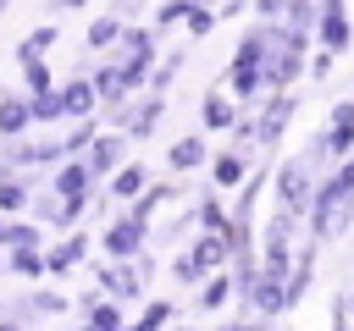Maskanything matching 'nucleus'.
I'll return each mask as SVG.
<instances>
[{
  "instance_id": "4468645a",
  "label": "nucleus",
  "mask_w": 354,
  "mask_h": 331,
  "mask_svg": "<svg viewBox=\"0 0 354 331\" xmlns=\"http://www.w3.org/2000/svg\"><path fill=\"white\" fill-rule=\"evenodd\" d=\"M39 188H44L39 171H11V166H0V215H28V204H33Z\"/></svg>"
},
{
  "instance_id": "2eb2a0df",
  "label": "nucleus",
  "mask_w": 354,
  "mask_h": 331,
  "mask_svg": "<svg viewBox=\"0 0 354 331\" xmlns=\"http://www.w3.org/2000/svg\"><path fill=\"white\" fill-rule=\"evenodd\" d=\"M55 88H61V116H66V121L100 116V94H94V83H88V72H77V77H66V83H55Z\"/></svg>"
},
{
  "instance_id": "9b49d317",
  "label": "nucleus",
  "mask_w": 354,
  "mask_h": 331,
  "mask_svg": "<svg viewBox=\"0 0 354 331\" xmlns=\"http://www.w3.org/2000/svg\"><path fill=\"white\" fill-rule=\"evenodd\" d=\"M238 116H243V105H238L221 83H210L205 99H199V132H221V138H227V132L238 127Z\"/></svg>"
},
{
  "instance_id": "7c9ffc66",
  "label": "nucleus",
  "mask_w": 354,
  "mask_h": 331,
  "mask_svg": "<svg viewBox=\"0 0 354 331\" xmlns=\"http://www.w3.org/2000/svg\"><path fill=\"white\" fill-rule=\"evenodd\" d=\"M17 72H22V94H44V88H55L50 61H28V66H17Z\"/></svg>"
},
{
  "instance_id": "bb28decb",
  "label": "nucleus",
  "mask_w": 354,
  "mask_h": 331,
  "mask_svg": "<svg viewBox=\"0 0 354 331\" xmlns=\"http://www.w3.org/2000/svg\"><path fill=\"white\" fill-rule=\"evenodd\" d=\"M28 303H33V314H39V320H44V314H50V320H66V314H72V298H66V292H55V287H44V281H33V287H28Z\"/></svg>"
},
{
  "instance_id": "c9c22d12",
  "label": "nucleus",
  "mask_w": 354,
  "mask_h": 331,
  "mask_svg": "<svg viewBox=\"0 0 354 331\" xmlns=\"http://www.w3.org/2000/svg\"><path fill=\"white\" fill-rule=\"evenodd\" d=\"M210 331H271L266 320H249V314H238V320H221V325H210Z\"/></svg>"
},
{
  "instance_id": "a878e982",
  "label": "nucleus",
  "mask_w": 354,
  "mask_h": 331,
  "mask_svg": "<svg viewBox=\"0 0 354 331\" xmlns=\"http://www.w3.org/2000/svg\"><path fill=\"white\" fill-rule=\"evenodd\" d=\"M166 276H171L177 287H188V292H199V281H205L210 270H205V265L194 259V248H177V254L166 259Z\"/></svg>"
},
{
  "instance_id": "aec40b11",
  "label": "nucleus",
  "mask_w": 354,
  "mask_h": 331,
  "mask_svg": "<svg viewBox=\"0 0 354 331\" xmlns=\"http://www.w3.org/2000/svg\"><path fill=\"white\" fill-rule=\"evenodd\" d=\"M33 132V110H28V94H0V138H28Z\"/></svg>"
},
{
  "instance_id": "f3484780",
  "label": "nucleus",
  "mask_w": 354,
  "mask_h": 331,
  "mask_svg": "<svg viewBox=\"0 0 354 331\" xmlns=\"http://www.w3.org/2000/svg\"><path fill=\"white\" fill-rule=\"evenodd\" d=\"M232 298H238V287H232V270H210V276L199 281V292H194V303H199L205 314H221V309H232Z\"/></svg>"
},
{
  "instance_id": "a211bd4d",
  "label": "nucleus",
  "mask_w": 354,
  "mask_h": 331,
  "mask_svg": "<svg viewBox=\"0 0 354 331\" xmlns=\"http://www.w3.org/2000/svg\"><path fill=\"white\" fill-rule=\"evenodd\" d=\"M122 17H111V11H100L94 22H88V33H83V55H111L116 44H122Z\"/></svg>"
},
{
  "instance_id": "37998d69",
  "label": "nucleus",
  "mask_w": 354,
  "mask_h": 331,
  "mask_svg": "<svg viewBox=\"0 0 354 331\" xmlns=\"http://www.w3.org/2000/svg\"><path fill=\"white\" fill-rule=\"evenodd\" d=\"M11 6H17V0H0V17H6V11H11Z\"/></svg>"
},
{
  "instance_id": "f704fd0d",
  "label": "nucleus",
  "mask_w": 354,
  "mask_h": 331,
  "mask_svg": "<svg viewBox=\"0 0 354 331\" xmlns=\"http://www.w3.org/2000/svg\"><path fill=\"white\" fill-rule=\"evenodd\" d=\"M111 17H122V22H138V17H144V0H111Z\"/></svg>"
},
{
  "instance_id": "9d476101",
  "label": "nucleus",
  "mask_w": 354,
  "mask_h": 331,
  "mask_svg": "<svg viewBox=\"0 0 354 331\" xmlns=\"http://www.w3.org/2000/svg\"><path fill=\"white\" fill-rule=\"evenodd\" d=\"M188 248H194V259H199L205 270H227L232 254H238V226H199Z\"/></svg>"
},
{
  "instance_id": "e433bc0d",
  "label": "nucleus",
  "mask_w": 354,
  "mask_h": 331,
  "mask_svg": "<svg viewBox=\"0 0 354 331\" xmlns=\"http://www.w3.org/2000/svg\"><path fill=\"white\" fill-rule=\"evenodd\" d=\"M210 6L221 11V22H227V17H243V11H249V0H210Z\"/></svg>"
},
{
  "instance_id": "dca6fc26",
  "label": "nucleus",
  "mask_w": 354,
  "mask_h": 331,
  "mask_svg": "<svg viewBox=\"0 0 354 331\" xmlns=\"http://www.w3.org/2000/svg\"><path fill=\"white\" fill-rule=\"evenodd\" d=\"M149 182H155V177H149V166H144V160H122V166L105 177V193H111V204H133Z\"/></svg>"
},
{
  "instance_id": "1a4fd4ad",
  "label": "nucleus",
  "mask_w": 354,
  "mask_h": 331,
  "mask_svg": "<svg viewBox=\"0 0 354 331\" xmlns=\"http://www.w3.org/2000/svg\"><path fill=\"white\" fill-rule=\"evenodd\" d=\"M44 182H50V193H61L66 204H77L83 215H88V199L100 193V182L88 177V166H83V160H61V166H55Z\"/></svg>"
},
{
  "instance_id": "423d86ee",
  "label": "nucleus",
  "mask_w": 354,
  "mask_h": 331,
  "mask_svg": "<svg viewBox=\"0 0 354 331\" xmlns=\"http://www.w3.org/2000/svg\"><path fill=\"white\" fill-rule=\"evenodd\" d=\"M122 160H133V138H127V132H116V127H100V138H94V143H88V154H83L88 177L105 188V177H111Z\"/></svg>"
},
{
  "instance_id": "5701e85b",
  "label": "nucleus",
  "mask_w": 354,
  "mask_h": 331,
  "mask_svg": "<svg viewBox=\"0 0 354 331\" xmlns=\"http://www.w3.org/2000/svg\"><path fill=\"white\" fill-rule=\"evenodd\" d=\"M28 110H33V127H39V132H50V127H66V116H61V88L28 94Z\"/></svg>"
},
{
  "instance_id": "7ed1b4c3",
  "label": "nucleus",
  "mask_w": 354,
  "mask_h": 331,
  "mask_svg": "<svg viewBox=\"0 0 354 331\" xmlns=\"http://www.w3.org/2000/svg\"><path fill=\"white\" fill-rule=\"evenodd\" d=\"M160 121H166V94H149V88H144V94H133L122 110H111V116H105V127L127 132L133 143H149Z\"/></svg>"
},
{
  "instance_id": "a19ab883",
  "label": "nucleus",
  "mask_w": 354,
  "mask_h": 331,
  "mask_svg": "<svg viewBox=\"0 0 354 331\" xmlns=\"http://www.w3.org/2000/svg\"><path fill=\"white\" fill-rule=\"evenodd\" d=\"M343 303H348V314H354V281H348V287H343Z\"/></svg>"
},
{
  "instance_id": "393cba45",
  "label": "nucleus",
  "mask_w": 354,
  "mask_h": 331,
  "mask_svg": "<svg viewBox=\"0 0 354 331\" xmlns=\"http://www.w3.org/2000/svg\"><path fill=\"white\" fill-rule=\"evenodd\" d=\"M0 265H6L11 276H22V281L33 287V281L44 276V248H6V254H0Z\"/></svg>"
},
{
  "instance_id": "6e6552de",
  "label": "nucleus",
  "mask_w": 354,
  "mask_h": 331,
  "mask_svg": "<svg viewBox=\"0 0 354 331\" xmlns=\"http://www.w3.org/2000/svg\"><path fill=\"white\" fill-rule=\"evenodd\" d=\"M88 265V232H55L50 243H44V276H72V270H83Z\"/></svg>"
},
{
  "instance_id": "79ce46f5",
  "label": "nucleus",
  "mask_w": 354,
  "mask_h": 331,
  "mask_svg": "<svg viewBox=\"0 0 354 331\" xmlns=\"http://www.w3.org/2000/svg\"><path fill=\"white\" fill-rule=\"evenodd\" d=\"M171 331H199V325H183V320H177V325H171Z\"/></svg>"
},
{
  "instance_id": "c03bdc74",
  "label": "nucleus",
  "mask_w": 354,
  "mask_h": 331,
  "mask_svg": "<svg viewBox=\"0 0 354 331\" xmlns=\"http://www.w3.org/2000/svg\"><path fill=\"white\" fill-rule=\"evenodd\" d=\"M66 331H88V325H83V320H77V325H66Z\"/></svg>"
},
{
  "instance_id": "ddd939ff",
  "label": "nucleus",
  "mask_w": 354,
  "mask_h": 331,
  "mask_svg": "<svg viewBox=\"0 0 354 331\" xmlns=\"http://www.w3.org/2000/svg\"><path fill=\"white\" fill-rule=\"evenodd\" d=\"M249 166H254L249 154H238L232 143H221V149H210V166H205V171H210V188H216V193H238L243 177H249Z\"/></svg>"
},
{
  "instance_id": "4be33fe9",
  "label": "nucleus",
  "mask_w": 354,
  "mask_h": 331,
  "mask_svg": "<svg viewBox=\"0 0 354 331\" xmlns=\"http://www.w3.org/2000/svg\"><path fill=\"white\" fill-rule=\"evenodd\" d=\"M83 325H88V331H127V309H122L116 298L100 292V298L83 309Z\"/></svg>"
},
{
  "instance_id": "ea45409f",
  "label": "nucleus",
  "mask_w": 354,
  "mask_h": 331,
  "mask_svg": "<svg viewBox=\"0 0 354 331\" xmlns=\"http://www.w3.org/2000/svg\"><path fill=\"white\" fill-rule=\"evenodd\" d=\"M0 331H33V325H22V320H6V314H0Z\"/></svg>"
},
{
  "instance_id": "4c0bfd02",
  "label": "nucleus",
  "mask_w": 354,
  "mask_h": 331,
  "mask_svg": "<svg viewBox=\"0 0 354 331\" xmlns=\"http://www.w3.org/2000/svg\"><path fill=\"white\" fill-rule=\"evenodd\" d=\"M11 221H17V215H0V254L11 248Z\"/></svg>"
},
{
  "instance_id": "2f4dec72",
  "label": "nucleus",
  "mask_w": 354,
  "mask_h": 331,
  "mask_svg": "<svg viewBox=\"0 0 354 331\" xmlns=\"http://www.w3.org/2000/svg\"><path fill=\"white\" fill-rule=\"evenodd\" d=\"M177 72H183V55H166V61H155V72H149V94H171V83H177Z\"/></svg>"
},
{
  "instance_id": "72a5a7b5",
  "label": "nucleus",
  "mask_w": 354,
  "mask_h": 331,
  "mask_svg": "<svg viewBox=\"0 0 354 331\" xmlns=\"http://www.w3.org/2000/svg\"><path fill=\"white\" fill-rule=\"evenodd\" d=\"M282 11H288V0H249L254 22H282Z\"/></svg>"
},
{
  "instance_id": "f03ea898",
  "label": "nucleus",
  "mask_w": 354,
  "mask_h": 331,
  "mask_svg": "<svg viewBox=\"0 0 354 331\" xmlns=\"http://www.w3.org/2000/svg\"><path fill=\"white\" fill-rule=\"evenodd\" d=\"M149 248V221L133 210V204H122L105 226H100V254L105 259H133V254H144Z\"/></svg>"
},
{
  "instance_id": "473e14b6",
  "label": "nucleus",
  "mask_w": 354,
  "mask_h": 331,
  "mask_svg": "<svg viewBox=\"0 0 354 331\" xmlns=\"http://www.w3.org/2000/svg\"><path fill=\"white\" fill-rule=\"evenodd\" d=\"M332 66H337V55L310 44V66H304V72H310V83H326V77H332Z\"/></svg>"
},
{
  "instance_id": "412c9836",
  "label": "nucleus",
  "mask_w": 354,
  "mask_h": 331,
  "mask_svg": "<svg viewBox=\"0 0 354 331\" xmlns=\"http://www.w3.org/2000/svg\"><path fill=\"white\" fill-rule=\"evenodd\" d=\"M171 320H177V303L171 298H144L138 314L127 320V331H171Z\"/></svg>"
},
{
  "instance_id": "39448f33",
  "label": "nucleus",
  "mask_w": 354,
  "mask_h": 331,
  "mask_svg": "<svg viewBox=\"0 0 354 331\" xmlns=\"http://www.w3.org/2000/svg\"><path fill=\"white\" fill-rule=\"evenodd\" d=\"M88 276H94V287H100L105 298H116L122 309H138V303H144V287H149V281L138 276L133 259H105V265H94Z\"/></svg>"
},
{
  "instance_id": "b1692460",
  "label": "nucleus",
  "mask_w": 354,
  "mask_h": 331,
  "mask_svg": "<svg viewBox=\"0 0 354 331\" xmlns=\"http://www.w3.org/2000/svg\"><path fill=\"white\" fill-rule=\"evenodd\" d=\"M100 116H88V121H66V132H61V149H66V160H83L88 154V143L100 138Z\"/></svg>"
},
{
  "instance_id": "cd10ccee",
  "label": "nucleus",
  "mask_w": 354,
  "mask_h": 331,
  "mask_svg": "<svg viewBox=\"0 0 354 331\" xmlns=\"http://www.w3.org/2000/svg\"><path fill=\"white\" fill-rule=\"evenodd\" d=\"M315 22H321V0H288L282 28H293V33H315Z\"/></svg>"
},
{
  "instance_id": "0eeeda50",
  "label": "nucleus",
  "mask_w": 354,
  "mask_h": 331,
  "mask_svg": "<svg viewBox=\"0 0 354 331\" xmlns=\"http://www.w3.org/2000/svg\"><path fill=\"white\" fill-rule=\"evenodd\" d=\"M310 44L315 50H332V55H348V44H354V11H348V0L321 6V22H315Z\"/></svg>"
},
{
  "instance_id": "20e7f679",
  "label": "nucleus",
  "mask_w": 354,
  "mask_h": 331,
  "mask_svg": "<svg viewBox=\"0 0 354 331\" xmlns=\"http://www.w3.org/2000/svg\"><path fill=\"white\" fill-rule=\"evenodd\" d=\"M315 171H310V160L304 154H288L277 171H271V188H277V204L282 210H293V215H304L310 210V193H315Z\"/></svg>"
},
{
  "instance_id": "c756f323",
  "label": "nucleus",
  "mask_w": 354,
  "mask_h": 331,
  "mask_svg": "<svg viewBox=\"0 0 354 331\" xmlns=\"http://www.w3.org/2000/svg\"><path fill=\"white\" fill-rule=\"evenodd\" d=\"M188 11H194V0H160V6H155V17H149V28H155V33L183 28V22H188Z\"/></svg>"
},
{
  "instance_id": "f257e3e1",
  "label": "nucleus",
  "mask_w": 354,
  "mask_h": 331,
  "mask_svg": "<svg viewBox=\"0 0 354 331\" xmlns=\"http://www.w3.org/2000/svg\"><path fill=\"white\" fill-rule=\"evenodd\" d=\"M249 116H254V138H260V160H271V154H277V143L288 138V127H293V116H299V88H282V94H266L260 105H249Z\"/></svg>"
},
{
  "instance_id": "6ab92c4d",
  "label": "nucleus",
  "mask_w": 354,
  "mask_h": 331,
  "mask_svg": "<svg viewBox=\"0 0 354 331\" xmlns=\"http://www.w3.org/2000/svg\"><path fill=\"white\" fill-rule=\"evenodd\" d=\"M55 39H61V28H55V22H39L33 33H22V39H17V50H11V61H17V66H28V61H50V50H55Z\"/></svg>"
},
{
  "instance_id": "c85d7f7f",
  "label": "nucleus",
  "mask_w": 354,
  "mask_h": 331,
  "mask_svg": "<svg viewBox=\"0 0 354 331\" xmlns=\"http://www.w3.org/2000/svg\"><path fill=\"white\" fill-rule=\"evenodd\" d=\"M216 22H221V11H216L210 0H194V11H188V22H183V33H188V39H205V33H216Z\"/></svg>"
},
{
  "instance_id": "58836bf2",
  "label": "nucleus",
  "mask_w": 354,
  "mask_h": 331,
  "mask_svg": "<svg viewBox=\"0 0 354 331\" xmlns=\"http://www.w3.org/2000/svg\"><path fill=\"white\" fill-rule=\"evenodd\" d=\"M83 6H94V0H50V11H83Z\"/></svg>"
},
{
  "instance_id": "f8f14e48",
  "label": "nucleus",
  "mask_w": 354,
  "mask_h": 331,
  "mask_svg": "<svg viewBox=\"0 0 354 331\" xmlns=\"http://www.w3.org/2000/svg\"><path fill=\"white\" fill-rule=\"evenodd\" d=\"M210 166V132H188L177 143H166V171L171 177H194Z\"/></svg>"
}]
</instances>
